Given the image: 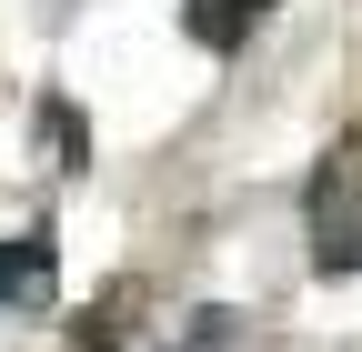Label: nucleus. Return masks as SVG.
Listing matches in <instances>:
<instances>
[{
	"label": "nucleus",
	"instance_id": "3",
	"mask_svg": "<svg viewBox=\"0 0 362 352\" xmlns=\"http://www.w3.org/2000/svg\"><path fill=\"white\" fill-rule=\"evenodd\" d=\"M0 302H51V232L0 242Z\"/></svg>",
	"mask_w": 362,
	"mask_h": 352
},
{
	"label": "nucleus",
	"instance_id": "2",
	"mask_svg": "<svg viewBox=\"0 0 362 352\" xmlns=\"http://www.w3.org/2000/svg\"><path fill=\"white\" fill-rule=\"evenodd\" d=\"M262 20H272V0H181V30H192L202 51H242Z\"/></svg>",
	"mask_w": 362,
	"mask_h": 352
},
{
	"label": "nucleus",
	"instance_id": "1",
	"mask_svg": "<svg viewBox=\"0 0 362 352\" xmlns=\"http://www.w3.org/2000/svg\"><path fill=\"white\" fill-rule=\"evenodd\" d=\"M302 232H312V262H322V272H362V121L312 161Z\"/></svg>",
	"mask_w": 362,
	"mask_h": 352
}]
</instances>
